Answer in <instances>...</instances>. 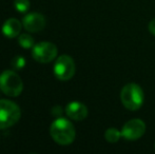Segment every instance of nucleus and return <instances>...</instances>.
Masks as SVG:
<instances>
[{
  "mask_svg": "<svg viewBox=\"0 0 155 154\" xmlns=\"http://www.w3.org/2000/svg\"><path fill=\"white\" fill-rule=\"evenodd\" d=\"M50 134L55 143L61 146H68L75 140L76 131L69 119L57 117L50 127Z\"/></svg>",
  "mask_w": 155,
  "mask_h": 154,
  "instance_id": "nucleus-1",
  "label": "nucleus"
},
{
  "mask_svg": "<svg viewBox=\"0 0 155 154\" xmlns=\"http://www.w3.org/2000/svg\"><path fill=\"white\" fill-rule=\"evenodd\" d=\"M146 132V123L141 119L134 118L127 121L121 129V136L127 140H136Z\"/></svg>",
  "mask_w": 155,
  "mask_h": 154,
  "instance_id": "nucleus-7",
  "label": "nucleus"
},
{
  "mask_svg": "<svg viewBox=\"0 0 155 154\" xmlns=\"http://www.w3.org/2000/svg\"><path fill=\"white\" fill-rule=\"evenodd\" d=\"M45 18L40 13H30L25 15L22 19L23 28L28 32L31 33H37V32L42 31L45 28Z\"/></svg>",
  "mask_w": 155,
  "mask_h": 154,
  "instance_id": "nucleus-8",
  "label": "nucleus"
},
{
  "mask_svg": "<svg viewBox=\"0 0 155 154\" xmlns=\"http://www.w3.org/2000/svg\"><path fill=\"white\" fill-rule=\"evenodd\" d=\"M154 148H155V145H154Z\"/></svg>",
  "mask_w": 155,
  "mask_h": 154,
  "instance_id": "nucleus-17",
  "label": "nucleus"
},
{
  "mask_svg": "<svg viewBox=\"0 0 155 154\" xmlns=\"http://www.w3.org/2000/svg\"><path fill=\"white\" fill-rule=\"evenodd\" d=\"M58 49L54 43L49 41H41L33 47L32 57L40 64H49L57 57Z\"/></svg>",
  "mask_w": 155,
  "mask_h": 154,
  "instance_id": "nucleus-5",
  "label": "nucleus"
},
{
  "mask_svg": "<svg viewBox=\"0 0 155 154\" xmlns=\"http://www.w3.org/2000/svg\"><path fill=\"white\" fill-rule=\"evenodd\" d=\"M75 74V62L69 55H61L54 64V75L57 79L70 80Z\"/></svg>",
  "mask_w": 155,
  "mask_h": 154,
  "instance_id": "nucleus-6",
  "label": "nucleus"
},
{
  "mask_svg": "<svg viewBox=\"0 0 155 154\" xmlns=\"http://www.w3.org/2000/svg\"><path fill=\"white\" fill-rule=\"evenodd\" d=\"M120 100L128 110L136 111L140 109L145 100L143 91L137 84H128L120 91Z\"/></svg>",
  "mask_w": 155,
  "mask_h": 154,
  "instance_id": "nucleus-2",
  "label": "nucleus"
},
{
  "mask_svg": "<svg viewBox=\"0 0 155 154\" xmlns=\"http://www.w3.org/2000/svg\"><path fill=\"white\" fill-rule=\"evenodd\" d=\"M22 22L16 18H10L4 21L2 25V34L8 38H15L19 36L22 29Z\"/></svg>",
  "mask_w": 155,
  "mask_h": 154,
  "instance_id": "nucleus-10",
  "label": "nucleus"
},
{
  "mask_svg": "<svg viewBox=\"0 0 155 154\" xmlns=\"http://www.w3.org/2000/svg\"><path fill=\"white\" fill-rule=\"evenodd\" d=\"M18 43L23 49H33L35 45L34 39L29 34H21L18 37Z\"/></svg>",
  "mask_w": 155,
  "mask_h": 154,
  "instance_id": "nucleus-12",
  "label": "nucleus"
},
{
  "mask_svg": "<svg viewBox=\"0 0 155 154\" xmlns=\"http://www.w3.org/2000/svg\"><path fill=\"white\" fill-rule=\"evenodd\" d=\"M30 0H14V8L19 13H27L30 10Z\"/></svg>",
  "mask_w": 155,
  "mask_h": 154,
  "instance_id": "nucleus-13",
  "label": "nucleus"
},
{
  "mask_svg": "<svg viewBox=\"0 0 155 154\" xmlns=\"http://www.w3.org/2000/svg\"><path fill=\"white\" fill-rule=\"evenodd\" d=\"M62 113V109L59 107V106H56V107L53 108V110H52V114H53L54 116H60Z\"/></svg>",
  "mask_w": 155,
  "mask_h": 154,
  "instance_id": "nucleus-15",
  "label": "nucleus"
},
{
  "mask_svg": "<svg viewBox=\"0 0 155 154\" xmlns=\"http://www.w3.org/2000/svg\"><path fill=\"white\" fill-rule=\"evenodd\" d=\"M65 114L73 120H84L88 116V108L80 101H71L65 107Z\"/></svg>",
  "mask_w": 155,
  "mask_h": 154,
  "instance_id": "nucleus-9",
  "label": "nucleus"
},
{
  "mask_svg": "<svg viewBox=\"0 0 155 154\" xmlns=\"http://www.w3.org/2000/svg\"><path fill=\"white\" fill-rule=\"evenodd\" d=\"M149 31H150V33H151L152 35L155 36V18L152 19V20L150 21V23H149Z\"/></svg>",
  "mask_w": 155,
  "mask_h": 154,
  "instance_id": "nucleus-16",
  "label": "nucleus"
},
{
  "mask_svg": "<svg viewBox=\"0 0 155 154\" xmlns=\"http://www.w3.org/2000/svg\"><path fill=\"white\" fill-rule=\"evenodd\" d=\"M123 137L121 136V132L117 130L116 128H109L106 132H104V138L107 142L109 143H116L119 140V138Z\"/></svg>",
  "mask_w": 155,
  "mask_h": 154,
  "instance_id": "nucleus-11",
  "label": "nucleus"
},
{
  "mask_svg": "<svg viewBox=\"0 0 155 154\" xmlns=\"http://www.w3.org/2000/svg\"><path fill=\"white\" fill-rule=\"evenodd\" d=\"M21 116V110L17 103L8 99H0V130L14 126Z\"/></svg>",
  "mask_w": 155,
  "mask_h": 154,
  "instance_id": "nucleus-4",
  "label": "nucleus"
},
{
  "mask_svg": "<svg viewBox=\"0 0 155 154\" xmlns=\"http://www.w3.org/2000/svg\"><path fill=\"white\" fill-rule=\"evenodd\" d=\"M11 66H12L13 70H22L25 67V58L22 57V56H16V57L13 58Z\"/></svg>",
  "mask_w": 155,
  "mask_h": 154,
  "instance_id": "nucleus-14",
  "label": "nucleus"
},
{
  "mask_svg": "<svg viewBox=\"0 0 155 154\" xmlns=\"http://www.w3.org/2000/svg\"><path fill=\"white\" fill-rule=\"evenodd\" d=\"M0 90L10 97H17L23 91V81L13 70H5L0 74Z\"/></svg>",
  "mask_w": 155,
  "mask_h": 154,
  "instance_id": "nucleus-3",
  "label": "nucleus"
}]
</instances>
